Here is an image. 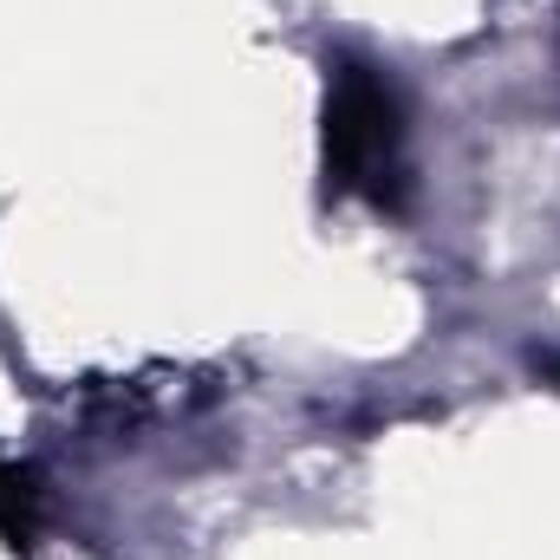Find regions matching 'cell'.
<instances>
[{"label":"cell","instance_id":"obj_1","mask_svg":"<svg viewBox=\"0 0 560 560\" xmlns=\"http://www.w3.org/2000/svg\"><path fill=\"white\" fill-rule=\"evenodd\" d=\"M405 183V125L398 98L372 66H339L326 92V189L398 202Z\"/></svg>","mask_w":560,"mask_h":560},{"label":"cell","instance_id":"obj_2","mask_svg":"<svg viewBox=\"0 0 560 560\" xmlns=\"http://www.w3.org/2000/svg\"><path fill=\"white\" fill-rule=\"evenodd\" d=\"M39 535V482L0 456V541L7 548H33Z\"/></svg>","mask_w":560,"mask_h":560}]
</instances>
